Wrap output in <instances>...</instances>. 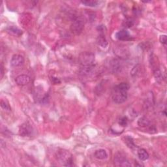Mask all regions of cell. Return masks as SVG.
Instances as JSON below:
<instances>
[{
	"label": "cell",
	"instance_id": "cell-18",
	"mask_svg": "<svg viewBox=\"0 0 167 167\" xmlns=\"http://www.w3.org/2000/svg\"><path fill=\"white\" fill-rule=\"evenodd\" d=\"M123 139H124V142L126 144L128 148H129L130 149H134L136 148V146L135 145L134 140L131 136H128V135L125 136Z\"/></svg>",
	"mask_w": 167,
	"mask_h": 167
},
{
	"label": "cell",
	"instance_id": "cell-22",
	"mask_svg": "<svg viewBox=\"0 0 167 167\" xmlns=\"http://www.w3.org/2000/svg\"><path fill=\"white\" fill-rule=\"evenodd\" d=\"M160 41H161V42L162 43L163 45H166V36L165 35H163L161 36V37H160Z\"/></svg>",
	"mask_w": 167,
	"mask_h": 167
},
{
	"label": "cell",
	"instance_id": "cell-15",
	"mask_svg": "<svg viewBox=\"0 0 167 167\" xmlns=\"http://www.w3.org/2000/svg\"><path fill=\"white\" fill-rule=\"evenodd\" d=\"M96 64L88 65V66H82L80 69V74L82 76H86L92 71V70L95 68Z\"/></svg>",
	"mask_w": 167,
	"mask_h": 167
},
{
	"label": "cell",
	"instance_id": "cell-19",
	"mask_svg": "<svg viewBox=\"0 0 167 167\" xmlns=\"http://www.w3.org/2000/svg\"><path fill=\"white\" fill-rule=\"evenodd\" d=\"M81 3L85 6L88 7H96L99 2L96 0H84V1H81Z\"/></svg>",
	"mask_w": 167,
	"mask_h": 167
},
{
	"label": "cell",
	"instance_id": "cell-16",
	"mask_svg": "<svg viewBox=\"0 0 167 167\" xmlns=\"http://www.w3.org/2000/svg\"><path fill=\"white\" fill-rule=\"evenodd\" d=\"M97 41L98 45L103 48H106V47L108 46V41L105 37L104 33H101L99 35Z\"/></svg>",
	"mask_w": 167,
	"mask_h": 167
},
{
	"label": "cell",
	"instance_id": "cell-13",
	"mask_svg": "<svg viewBox=\"0 0 167 167\" xmlns=\"http://www.w3.org/2000/svg\"><path fill=\"white\" fill-rule=\"evenodd\" d=\"M94 157L99 159V160H105L108 157V154L105 150L99 149L95 151Z\"/></svg>",
	"mask_w": 167,
	"mask_h": 167
},
{
	"label": "cell",
	"instance_id": "cell-9",
	"mask_svg": "<svg viewBox=\"0 0 167 167\" xmlns=\"http://www.w3.org/2000/svg\"><path fill=\"white\" fill-rule=\"evenodd\" d=\"M115 38L121 41H128L132 40V36L125 30H122L115 33Z\"/></svg>",
	"mask_w": 167,
	"mask_h": 167
},
{
	"label": "cell",
	"instance_id": "cell-12",
	"mask_svg": "<svg viewBox=\"0 0 167 167\" xmlns=\"http://www.w3.org/2000/svg\"><path fill=\"white\" fill-rule=\"evenodd\" d=\"M30 81H31L30 77L26 75H19L15 78L16 83L19 86L27 85L29 82H30Z\"/></svg>",
	"mask_w": 167,
	"mask_h": 167
},
{
	"label": "cell",
	"instance_id": "cell-21",
	"mask_svg": "<svg viewBox=\"0 0 167 167\" xmlns=\"http://www.w3.org/2000/svg\"><path fill=\"white\" fill-rule=\"evenodd\" d=\"M1 106L2 108H3L4 110H6V111H11V109L9 103H7L6 101H4L3 99L1 101Z\"/></svg>",
	"mask_w": 167,
	"mask_h": 167
},
{
	"label": "cell",
	"instance_id": "cell-1",
	"mask_svg": "<svg viewBox=\"0 0 167 167\" xmlns=\"http://www.w3.org/2000/svg\"><path fill=\"white\" fill-rule=\"evenodd\" d=\"M130 88V86L127 83L121 82L116 85L112 92V100L116 104H122L127 99V92Z\"/></svg>",
	"mask_w": 167,
	"mask_h": 167
},
{
	"label": "cell",
	"instance_id": "cell-8",
	"mask_svg": "<svg viewBox=\"0 0 167 167\" xmlns=\"http://www.w3.org/2000/svg\"><path fill=\"white\" fill-rule=\"evenodd\" d=\"M33 127L30 123L26 122L20 125L19 129V134L22 136H30L33 133Z\"/></svg>",
	"mask_w": 167,
	"mask_h": 167
},
{
	"label": "cell",
	"instance_id": "cell-5",
	"mask_svg": "<svg viewBox=\"0 0 167 167\" xmlns=\"http://www.w3.org/2000/svg\"><path fill=\"white\" fill-rule=\"evenodd\" d=\"M114 165L116 166H131V164H130L126 156L122 153H120V152H118V153L116 154L114 156Z\"/></svg>",
	"mask_w": 167,
	"mask_h": 167
},
{
	"label": "cell",
	"instance_id": "cell-7",
	"mask_svg": "<svg viewBox=\"0 0 167 167\" xmlns=\"http://www.w3.org/2000/svg\"><path fill=\"white\" fill-rule=\"evenodd\" d=\"M151 60H150V63L151 65V67H152V70H153V72H154V77L156 80V81L159 83H161L163 81V75H162V72L160 70V69L159 68V67L156 65L155 63H154V57L151 56Z\"/></svg>",
	"mask_w": 167,
	"mask_h": 167
},
{
	"label": "cell",
	"instance_id": "cell-23",
	"mask_svg": "<svg viewBox=\"0 0 167 167\" xmlns=\"http://www.w3.org/2000/svg\"><path fill=\"white\" fill-rule=\"evenodd\" d=\"M125 25L127 27H132V26L133 25V21L130 19H128L125 21Z\"/></svg>",
	"mask_w": 167,
	"mask_h": 167
},
{
	"label": "cell",
	"instance_id": "cell-10",
	"mask_svg": "<svg viewBox=\"0 0 167 167\" xmlns=\"http://www.w3.org/2000/svg\"><path fill=\"white\" fill-rule=\"evenodd\" d=\"M110 69L113 73H118L121 71L122 64L118 59H113L110 62Z\"/></svg>",
	"mask_w": 167,
	"mask_h": 167
},
{
	"label": "cell",
	"instance_id": "cell-24",
	"mask_svg": "<svg viewBox=\"0 0 167 167\" xmlns=\"http://www.w3.org/2000/svg\"><path fill=\"white\" fill-rule=\"evenodd\" d=\"M51 81L54 84H59V83L61 82V81L57 78H55V77H53V76L51 78Z\"/></svg>",
	"mask_w": 167,
	"mask_h": 167
},
{
	"label": "cell",
	"instance_id": "cell-2",
	"mask_svg": "<svg viewBox=\"0 0 167 167\" xmlns=\"http://www.w3.org/2000/svg\"><path fill=\"white\" fill-rule=\"evenodd\" d=\"M56 158L62 165L65 166H71L73 165V158L69 151L61 150L56 154Z\"/></svg>",
	"mask_w": 167,
	"mask_h": 167
},
{
	"label": "cell",
	"instance_id": "cell-25",
	"mask_svg": "<svg viewBox=\"0 0 167 167\" xmlns=\"http://www.w3.org/2000/svg\"><path fill=\"white\" fill-rule=\"evenodd\" d=\"M1 73H2V77H3V65H1Z\"/></svg>",
	"mask_w": 167,
	"mask_h": 167
},
{
	"label": "cell",
	"instance_id": "cell-11",
	"mask_svg": "<svg viewBox=\"0 0 167 167\" xmlns=\"http://www.w3.org/2000/svg\"><path fill=\"white\" fill-rule=\"evenodd\" d=\"M24 57L20 54H14L11 60V65L12 67H18L24 63Z\"/></svg>",
	"mask_w": 167,
	"mask_h": 167
},
{
	"label": "cell",
	"instance_id": "cell-4",
	"mask_svg": "<svg viewBox=\"0 0 167 167\" xmlns=\"http://www.w3.org/2000/svg\"><path fill=\"white\" fill-rule=\"evenodd\" d=\"M79 61L81 65V67L95 64L94 63L95 62V55L91 52H82L79 56Z\"/></svg>",
	"mask_w": 167,
	"mask_h": 167
},
{
	"label": "cell",
	"instance_id": "cell-3",
	"mask_svg": "<svg viewBox=\"0 0 167 167\" xmlns=\"http://www.w3.org/2000/svg\"><path fill=\"white\" fill-rule=\"evenodd\" d=\"M85 22L81 16L75 17L72 20V23L71 25V32L76 35H78L81 34L84 28Z\"/></svg>",
	"mask_w": 167,
	"mask_h": 167
},
{
	"label": "cell",
	"instance_id": "cell-6",
	"mask_svg": "<svg viewBox=\"0 0 167 167\" xmlns=\"http://www.w3.org/2000/svg\"><path fill=\"white\" fill-rule=\"evenodd\" d=\"M138 125L142 128L146 129L151 133H154L156 132L155 127L154 125H152L151 121L146 117L140 118L139 121H138Z\"/></svg>",
	"mask_w": 167,
	"mask_h": 167
},
{
	"label": "cell",
	"instance_id": "cell-20",
	"mask_svg": "<svg viewBox=\"0 0 167 167\" xmlns=\"http://www.w3.org/2000/svg\"><path fill=\"white\" fill-rule=\"evenodd\" d=\"M119 124L121 127H126L128 124V118L126 117V116H123L122 117L120 121H119Z\"/></svg>",
	"mask_w": 167,
	"mask_h": 167
},
{
	"label": "cell",
	"instance_id": "cell-14",
	"mask_svg": "<svg viewBox=\"0 0 167 167\" xmlns=\"http://www.w3.org/2000/svg\"><path fill=\"white\" fill-rule=\"evenodd\" d=\"M6 30L9 33L14 36H17V37H20V35H22V31L20 30L17 27L14 26L8 27L6 29Z\"/></svg>",
	"mask_w": 167,
	"mask_h": 167
},
{
	"label": "cell",
	"instance_id": "cell-17",
	"mask_svg": "<svg viewBox=\"0 0 167 167\" xmlns=\"http://www.w3.org/2000/svg\"><path fill=\"white\" fill-rule=\"evenodd\" d=\"M138 157H139L140 161H146L147 159H148L150 155L148 154V152L146 150L142 148L138 151Z\"/></svg>",
	"mask_w": 167,
	"mask_h": 167
}]
</instances>
